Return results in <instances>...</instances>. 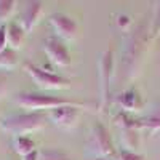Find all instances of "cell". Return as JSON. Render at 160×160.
<instances>
[{
    "instance_id": "obj_1",
    "label": "cell",
    "mask_w": 160,
    "mask_h": 160,
    "mask_svg": "<svg viewBox=\"0 0 160 160\" xmlns=\"http://www.w3.org/2000/svg\"><path fill=\"white\" fill-rule=\"evenodd\" d=\"M15 102L19 108L24 109H32V111H53L58 108H64V106H74V108L88 109V111H95L99 108L95 102H88V101H75V99H66L61 96H50V95H42V93H19L15 96Z\"/></svg>"
},
{
    "instance_id": "obj_2",
    "label": "cell",
    "mask_w": 160,
    "mask_h": 160,
    "mask_svg": "<svg viewBox=\"0 0 160 160\" xmlns=\"http://www.w3.org/2000/svg\"><path fill=\"white\" fill-rule=\"evenodd\" d=\"M48 112L45 111H29V112H18L10 114L0 118V128L10 133L15 138L28 136L31 133L40 131L48 125Z\"/></svg>"
},
{
    "instance_id": "obj_3",
    "label": "cell",
    "mask_w": 160,
    "mask_h": 160,
    "mask_svg": "<svg viewBox=\"0 0 160 160\" xmlns=\"http://www.w3.org/2000/svg\"><path fill=\"white\" fill-rule=\"evenodd\" d=\"M146 51H148V34L142 29H138L128 37L122 53L123 71L127 72V77H135L139 72Z\"/></svg>"
},
{
    "instance_id": "obj_4",
    "label": "cell",
    "mask_w": 160,
    "mask_h": 160,
    "mask_svg": "<svg viewBox=\"0 0 160 160\" xmlns=\"http://www.w3.org/2000/svg\"><path fill=\"white\" fill-rule=\"evenodd\" d=\"M114 75V51L108 47L98 59V88H99V111H104L111 102Z\"/></svg>"
},
{
    "instance_id": "obj_5",
    "label": "cell",
    "mask_w": 160,
    "mask_h": 160,
    "mask_svg": "<svg viewBox=\"0 0 160 160\" xmlns=\"http://www.w3.org/2000/svg\"><path fill=\"white\" fill-rule=\"evenodd\" d=\"M85 154L96 158H112L115 155V149L112 144V138L108 128L102 123L96 122L91 127L90 139L85 144Z\"/></svg>"
},
{
    "instance_id": "obj_6",
    "label": "cell",
    "mask_w": 160,
    "mask_h": 160,
    "mask_svg": "<svg viewBox=\"0 0 160 160\" xmlns=\"http://www.w3.org/2000/svg\"><path fill=\"white\" fill-rule=\"evenodd\" d=\"M24 71L29 74L32 82L42 90H66L71 88V80L59 74L48 72L42 68H37L32 62H24Z\"/></svg>"
},
{
    "instance_id": "obj_7",
    "label": "cell",
    "mask_w": 160,
    "mask_h": 160,
    "mask_svg": "<svg viewBox=\"0 0 160 160\" xmlns=\"http://www.w3.org/2000/svg\"><path fill=\"white\" fill-rule=\"evenodd\" d=\"M43 51L48 59L58 68H69L72 62L69 48L66 47L64 40L58 37H48L43 42Z\"/></svg>"
},
{
    "instance_id": "obj_8",
    "label": "cell",
    "mask_w": 160,
    "mask_h": 160,
    "mask_svg": "<svg viewBox=\"0 0 160 160\" xmlns=\"http://www.w3.org/2000/svg\"><path fill=\"white\" fill-rule=\"evenodd\" d=\"M48 118L61 130H72L78 123L80 109L74 106H64V108L48 111Z\"/></svg>"
},
{
    "instance_id": "obj_9",
    "label": "cell",
    "mask_w": 160,
    "mask_h": 160,
    "mask_svg": "<svg viewBox=\"0 0 160 160\" xmlns=\"http://www.w3.org/2000/svg\"><path fill=\"white\" fill-rule=\"evenodd\" d=\"M50 24L51 28L55 29L58 38L61 40H74L78 34V28H77V22L68 16L64 13H53L50 15Z\"/></svg>"
},
{
    "instance_id": "obj_10",
    "label": "cell",
    "mask_w": 160,
    "mask_h": 160,
    "mask_svg": "<svg viewBox=\"0 0 160 160\" xmlns=\"http://www.w3.org/2000/svg\"><path fill=\"white\" fill-rule=\"evenodd\" d=\"M42 13H43L42 2H29L28 3V7H26V10L21 13L19 21H18L26 34H29L35 28V26L38 24L40 18H42Z\"/></svg>"
},
{
    "instance_id": "obj_11",
    "label": "cell",
    "mask_w": 160,
    "mask_h": 160,
    "mask_svg": "<svg viewBox=\"0 0 160 160\" xmlns=\"http://www.w3.org/2000/svg\"><path fill=\"white\" fill-rule=\"evenodd\" d=\"M115 101H117V104L120 106V109H122L123 112H136L142 108V98L135 88L122 91L117 96Z\"/></svg>"
},
{
    "instance_id": "obj_12",
    "label": "cell",
    "mask_w": 160,
    "mask_h": 160,
    "mask_svg": "<svg viewBox=\"0 0 160 160\" xmlns=\"http://www.w3.org/2000/svg\"><path fill=\"white\" fill-rule=\"evenodd\" d=\"M26 32L21 28V24L18 21H11L7 24V42H8V48L11 50H19L22 47Z\"/></svg>"
},
{
    "instance_id": "obj_13",
    "label": "cell",
    "mask_w": 160,
    "mask_h": 160,
    "mask_svg": "<svg viewBox=\"0 0 160 160\" xmlns=\"http://www.w3.org/2000/svg\"><path fill=\"white\" fill-rule=\"evenodd\" d=\"M13 148H15V151L19 157H24L26 154H29L35 149V142L29 136H18V138H15Z\"/></svg>"
},
{
    "instance_id": "obj_14",
    "label": "cell",
    "mask_w": 160,
    "mask_h": 160,
    "mask_svg": "<svg viewBox=\"0 0 160 160\" xmlns=\"http://www.w3.org/2000/svg\"><path fill=\"white\" fill-rule=\"evenodd\" d=\"M18 64V56H16V51L7 48L0 53V71H10V69H15Z\"/></svg>"
},
{
    "instance_id": "obj_15",
    "label": "cell",
    "mask_w": 160,
    "mask_h": 160,
    "mask_svg": "<svg viewBox=\"0 0 160 160\" xmlns=\"http://www.w3.org/2000/svg\"><path fill=\"white\" fill-rule=\"evenodd\" d=\"M120 139H122L127 151H133L139 146V135H138V130H122V135H120Z\"/></svg>"
},
{
    "instance_id": "obj_16",
    "label": "cell",
    "mask_w": 160,
    "mask_h": 160,
    "mask_svg": "<svg viewBox=\"0 0 160 160\" xmlns=\"http://www.w3.org/2000/svg\"><path fill=\"white\" fill-rule=\"evenodd\" d=\"M142 127L149 128L151 131H158L160 130V106L148 118H142Z\"/></svg>"
},
{
    "instance_id": "obj_17",
    "label": "cell",
    "mask_w": 160,
    "mask_h": 160,
    "mask_svg": "<svg viewBox=\"0 0 160 160\" xmlns=\"http://www.w3.org/2000/svg\"><path fill=\"white\" fill-rule=\"evenodd\" d=\"M40 160H71V157L58 149H42L40 151Z\"/></svg>"
},
{
    "instance_id": "obj_18",
    "label": "cell",
    "mask_w": 160,
    "mask_h": 160,
    "mask_svg": "<svg viewBox=\"0 0 160 160\" xmlns=\"http://www.w3.org/2000/svg\"><path fill=\"white\" fill-rule=\"evenodd\" d=\"M15 7H16L15 0H0V22L2 24H5L10 15L15 11Z\"/></svg>"
},
{
    "instance_id": "obj_19",
    "label": "cell",
    "mask_w": 160,
    "mask_h": 160,
    "mask_svg": "<svg viewBox=\"0 0 160 160\" xmlns=\"http://www.w3.org/2000/svg\"><path fill=\"white\" fill-rule=\"evenodd\" d=\"M115 160H146L144 155L133 152V151H127V149H120L115 154Z\"/></svg>"
},
{
    "instance_id": "obj_20",
    "label": "cell",
    "mask_w": 160,
    "mask_h": 160,
    "mask_svg": "<svg viewBox=\"0 0 160 160\" xmlns=\"http://www.w3.org/2000/svg\"><path fill=\"white\" fill-rule=\"evenodd\" d=\"M160 35V2L155 3L154 10V21H152V29H151V37Z\"/></svg>"
},
{
    "instance_id": "obj_21",
    "label": "cell",
    "mask_w": 160,
    "mask_h": 160,
    "mask_svg": "<svg viewBox=\"0 0 160 160\" xmlns=\"http://www.w3.org/2000/svg\"><path fill=\"white\" fill-rule=\"evenodd\" d=\"M7 90H8V74L0 71V99L5 96Z\"/></svg>"
},
{
    "instance_id": "obj_22",
    "label": "cell",
    "mask_w": 160,
    "mask_h": 160,
    "mask_svg": "<svg viewBox=\"0 0 160 160\" xmlns=\"http://www.w3.org/2000/svg\"><path fill=\"white\" fill-rule=\"evenodd\" d=\"M8 48L7 42V24H0V53Z\"/></svg>"
},
{
    "instance_id": "obj_23",
    "label": "cell",
    "mask_w": 160,
    "mask_h": 160,
    "mask_svg": "<svg viewBox=\"0 0 160 160\" xmlns=\"http://www.w3.org/2000/svg\"><path fill=\"white\" fill-rule=\"evenodd\" d=\"M21 160H40V151L34 149L32 152H29V154H26L24 157H21Z\"/></svg>"
},
{
    "instance_id": "obj_24",
    "label": "cell",
    "mask_w": 160,
    "mask_h": 160,
    "mask_svg": "<svg viewBox=\"0 0 160 160\" xmlns=\"http://www.w3.org/2000/svg\"><path fill=\"white\" fill-rule=\"evenodd\" d=\"M117 22H118V26L120 28H127V26H130V22H131V19H130V16H127V15H120L118 16V19H117Z\"/></svg>"
},
{
    "instance_id": "obj_25",
    "label": "cell",
    "mask_w": 160,
    "mask_h": 160,
    "mask_svg": "<svg viewBox=\"0 0 160 160\" xmlns=\"http://www.w3.org/2000/svg\"><path fill=\"white\" fill-rule=\"evenodd\" d=\"M96 160H114V158H96Z\"/></svg>"
}]
</instances>
